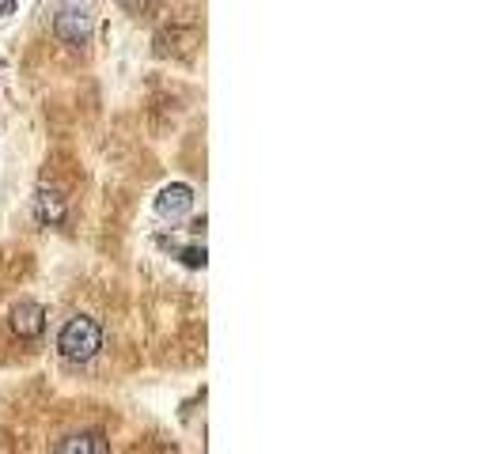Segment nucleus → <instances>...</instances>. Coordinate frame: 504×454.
Here are the masks:
<instances>
[{
	"label": "nucleus",
	"mask_w": 504,
	"mask_h": 454,
	"mask_svg": "<svg viewBox=\"0 0 504 454\" xmlns=\"http://www.w3.org/2000/svg\"><path fill=\"white\" fill-rule=\"evenodd\" d=\"M174 254L186 269H205L209 265V250L205 246H174Z\"/></svg>",
	"instance_id": "nucleus-7"
},
{
	"label": "nucleus",
	"mask_w": 504,
	"mask_h": 454,
	"mask_svg": "<svg viewBox=\"0 0 504 454\" xmlns=\"http://www.w3.org/2000/svg\"><path fill=\"white\" fill-rule=\"evenodd\" d=\"M35 216H38V223H46V227H61V223H65V216H68L65 197H61L58 190L42 186V190L35 193Z\"/></svg>",
	"instance_id": "nucleus-5"
},
{
	"label": "nucleus",
	"mask_w": 504,
	"mask_h": 454,
	"mask_svg": "<svg viewBox=\"0 0 504 454\" xmlns=\"http://www.w3.org/2000/svg\"><path fill=\"white\" fill-rule=\"evenodd\" d=\"M118 5H121L125 12H133V15H141V12H148V8H156V0H118Z\"/></svg>",
	"instance_id": "nucleus-8"
},
{
	"label": "nucleus",
	"mask_w": 504,
	"mask_h": 454,
	"mask_svg": "<svg viewBox=\"0 0 504 454\" xmlns=\"http://www.w3.org/2000/svg\"><path fill=\"white\" fill-rule=\"evenodd\" d=\"M99 348H103V325L88 315H77L61 325L58 334V352L72 364H88L91 356H99Z\"/></svg>",
	"instance_id": "nucleus-1"
},
{
	"label": "nucleus",
	"mask_w": 504,
	"mask_h": 454,
	"mask_svg": "<svg viewBox=\"0 0 504 454\" xmlns=\"http://www.w3.org/2000/svg\"><path fill=\"white\" fill-rule=\"evenodd\" d=\"M16 12V0H0V15H12Z\"/></svg>",
	"instance_id": "nucleus-9"
},
{
	"label": "nucleus",
	"mask_w": 504,
	"mask_h": 454,
	"mask_svg": "<svg viewBox=\"0 0 504 454\" xmlns=\"http://www.w3.org/2000/svg\"><path fill=\"white\" fill-rule=\"evenodd\" d=\"M110 443L99 432H84V436H68L65 443H58V454H107Z\"/></svg>",
	"instance_id": "nucleus-6"
},
{
	"label": "nucleus",
	"mask_w": 504,
	"mask_h": 454,
	"mask_svg": "<svg viewBox=\"0 0 504 454\" xmlns=\"http://www.w3.org/2000/svg\"><path fill=\"white\" fill-rule=\"evenodd\" d=\"M12 330H16L19 337L35 341V337L46 330V311L38 307L35 299H19L16 307H12Z\"/></svg>",
	"instance_id": "nucleus-4"
},
{
	"label": "nucleus",
	"mask_w": 504,
	"mask_h": 454,
	"mask_svg": "<svg viewBox=\"0 0 504 454\" xmlns=\"http://www.w3.org/2000/svg\"><path fill=\"white\" fill-rule=\"evenodd\" d=\"M54 35L68 46H88L91 38V15L88 8H61L54 19Z\"/></svg>",
	"instance_id": "nucleus-2"
},
{
	"label": "nucleus",
	"mask_w": 504,
	"mask_h": 454,
	"mask_svg": "<svg viewBox=\"0 0 504 454\" xmlns=\"http://www.w3.org/2000/svg\"><path fill=\"white\" fill-rule=\"evenodd\" d=\"M190 209H194V190H190L186 182H171V186H163L160 197H156V212H160L163 220H183Z\"/></svg>",
	"instance_id": "nucleus-3"
}]
</instances>
